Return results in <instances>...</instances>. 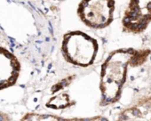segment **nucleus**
I'll use <instances>...</instances> for the list:
<instances>
[{
	"label": "nucleus",
	"instance_id": "f257e3e1",
	"mask_svg": "<svg viewBox=\"0 0 151 121\" xmlns=\"http://www.w3.org/2000/svg\"><path fill=\"white\" fill-rule=\"evenodd\" d=\"M149 49L121 48L111 52L101 65L100 76L101 104L110 105L122 96L128 71L143 65L148 59Z\"/></svg>",
	"mask_w": 151,
	"mask_h": 121
},
{
	"label": "nucleus",
	"instance_id": "423d86ee",
	"mask_svg": "<svg viewBox=\"0 0 151 121\" xmlns=\"http://www.w3.org/2000/svg\"><path fill=\"white\" fill-rule=\"evenodd\" d=\"M66 80L67 79H65V80H62L61 82H60V85H61V86H67V85H68V83H66ZM60 86H59V87H56V86H54V87H52V92H57L58 90H60Z\"/></svg>",
	"mask_w": 151,
	"mask_h": 121
},
{
	"label": "nucleus",
	"instance_id": "20e7f679",
	"mask_svg": "<svg viewBox=\"0 0 151 121\" xmlns=\"http://www.w3.org/2000/svg\"><path fill=\"white\" fill-rule=\"evenodd\" d=\"M151 22V0H129L122 19L124 32L140 34Z\"/></svg>",
	"mask_w": 151,
	"mask_h": 121
},
{
	"label": "nucleus",
	"instance_id": "0eeeda50",
	"mask_svg": "<svg viewBox=\"0 0 151 121\" xmlns=\"http://www.w3.org/2000/svg\"><path fill=\"white\" fill-rule=\"evenodd\" d=\"M49 1H64V0H49Z\"/></svg>",
	"mask_w": 151,
	"mask_h": 121
},
{
	"label": "nucleus",
	"instance_id": "7ed1b4c3",
	"mask_svg": "<svg viewBox=\"0 0 151 121\" xmlns=\"http://www.w3.org/2000/svg\"><path fill=\"white\" fill-rule=\"evenodd\" d=\"M115 10V0H81L78 7V14L88 28L103 30L113 22Z\"/></svg>",
	"mask_w": 151,
	"mask_h": 121
},
{
	"label": "nucleus",
	"instance_id": "39448f33",
	"mask_svg": "<svg viewBox=\"0 0 151 121\" xmlns=\"http://www.w3.org/2000/svg\"><path fill=\"white\" fill-rule=\"evenodd\" d=\"M117 121H151V86L143 95L122 111Z\"/></svg>",
	"mask_w": 151,
	"mask_h": 121
},
{
	"label": "nucleus",
	"instance_id": "6e6552de",
	"mask_svg": "<svg viewBox=\"0 0 151 121\" xmlns=\"http://www.w3.org/2000/svg\"><path fill=\"white\" fill-rule=\"evenodd\" d=\"M0 119H3L4 120V117L2 115H0Z\"/></svg>",
	"mask_w": 151,
	"mask_h": 121
},
{
	"label": "nucleus",
	"instance_id": "1a4fd4ad",
	"mask_svg": "<svg viewBox=\"0 0 151 121\" xmlns=\"http://www.w3.org/2000/svg\"><path fill=\"white\" fill-rule=\"evenodd\" d=\"M0 121H4V120L3 119H0Z\"/></svg>",
	"mask_w": 151,
	"mask_h": 121
},
{
	"label": "nucleus",
	"instance_id": "f03ea898",
	"mask_svg": "<svg viewBox=\"0 0 151 121\" xmlns=\"http://www.w3.org/2000/svg\"><path fill=\"white\" fill-rule=\"evenodd\" d=\"M99 52L96 38L80 30L64 34L61 53L67 62L76 67L86 68L93 65Z\"/></svg>",
	"mask_w": 151,
	"mask_h": 121
}]
</instances>
